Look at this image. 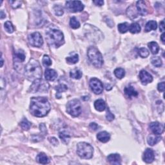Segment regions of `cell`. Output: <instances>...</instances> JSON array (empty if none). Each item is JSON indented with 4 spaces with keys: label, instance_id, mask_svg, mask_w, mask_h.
<instances>
[{
    "label": "cell",
    "instance_id": "1",
    "mask_svg": "<svg viewBox=\"0 0 165 165\" xmlns=\"http://www.w3.org/2000/svg\"><path fill=\"white\" fill-rule=\"evenodd\" d=\"M50 104L47 97H37L31 98L30 112L34 116L37 117L45 116L50 112Z\"/></svg>",
    "mask_w": 165,
    "mask_h": 165
},
{
    "label": "cell",
    "instance_id": "2",
    "mask_svg": "<svg viewBox=\"0 0 165 165\" xmlns=\"http://www.w3.org/2000/svg\"><path fill=\"white\" fill-rule=\"evenodd\" d=\"M25 75L28 80L31 81L41 78L42 69L38 61L34 59L29 61L25 68Z\"/></svg>",
    "mask_w": 165,
    "mask_h": 165
},
{
    "label": "cell",
    "instance_id": "3",
    "mask_svg": "<svg viewBox=\"0 0 165 165\" xmlns=\"http://www.w3.org/2000/svg\"><path fill=\"white\" fill-rule=\"evenodd\" d=\"M46 39L50 46L58 48L63 45L64 36L62 32L57 28H50L46 32Z\"/></svg>",
    "mask_w": 165,
    "mask_h": 165
},
{
    "label": "cell",
    "instance_id": "4",
    "mask_svg": "<svg viewBox=\"0 0 165 165\" xmlns=\"http://www.w3.org/2000/svg\"><path fill=\"white\" fill-rule=\"evenodd\" d=\"M87 55L89 60L94 67L101 68L103 64V58L101 52L94 47H90L88 49Z\"/></svg>",
    "mask_w": 165,
    "mask_h": 165
},
{
    "label": "cell",
    "instance_id": "5",
    "mask_svg": "<svg viewBox=\"0 0 165 165\" xmlns=\"http://www.w3.org/2000/svg\"><path fill=\"white\" fill-rule=\"evenodd\" d=\"M77 153L82 159H89L93 156L94 148L90 144L81 142L77 145Z\"/></svg>",
    "mask_w": 165,
    "mask_h": 165
},
{
    "label": "cell",
    "instance_id": "6",
    "mask_svg": "<svg viewBox=\"0 0 165 165\" xmlns=\"http://www.w3.org/2000/svg\"><path fill=\"white\" fill-rule=\"evenodd\" d=\"M81 105L78 100H72L68 102L67 105V112L73 117H78L81 113Z\"/></svg>",
    "mask_w": 165,
    "mask_h": 165
},
{
    "label": "cell",
    "instance_id": "7",
    "mask_svg": "<svg viewBox=\"0 0 165 165\" xmlns=\"http://www.w3.org/2000/svg\"><path fill=\"white\" fill-rule=\"evenodd\" d=\"M49 88V85L47 82L41 80V79H38L32 82V85L31 86L30 91H31L33 93H36V92H44L48 91Z\"/></svg>",
    "mask_w": 165,
    "mask_h": 165
},
{
    "label": "cell",
    "instance_id": "8",
    "mask_svg": "<svg viewBox=\"0 0 165 165\" xmlns=\"http://www.w3.org/2000/svg\"><path fill=\"white\" fill-rule=\"evenodd\" d=\"M66 8L70 12H80L84 9V5L80 1H68L66 2Z\"/></svg>",
    "mask_w": 165,
    "mask_h": 165
},
{
    "label": "cell",
    "instance_id": "9",
    "mask_svg": "<svg viewBox=\"0 0 165 165\" xmlns=\"http://www.w3.org/2000/svg\"><path fill=\"white\" fill-rule=\"evenodd\" d=\"M29 43L32 47H41L43 44V40L41 35L39 32H34L30 34L28 37Z\"/></svg>",
    "mask_w": 165,
    "mask_h": 165
},
{
    "label": "cell",
    "instance_id": "10",
    "mask_svg": "<svg viewBox=\"0 0 165 165\" xmlns=\"http://www.w3.org/2000/svg\"><path fill=\"white\" fill-rule=\"evenodd\" d=\"M90 87L95 94H100L103 91V85L101 81L97 78H92L90 81Z\"/></svg>",
    "mask_w": 165,
    "mask_h": 165
},
{
    "label": "cell",
    "instance_id": "11",
    "mask_svg": "<svg viewBox=\"0 0 165 165\" xmlns=\"http://www.w3.org/2000/svg\"><path fill=\"white\" fill-rule=\"evenodd\" d=\"M139 79L142 84L144 85H147L148 83H150V82H151L153 81L152 75L144 70H142L139 72Z\"/></svg>",
    "mask_w": 165,
    "mask_h": 165
},
{
    "label": "cell",
    "instance_id": "12",
    "mask_svg": "<svg viewBox=\"0 0 165 165\" xmlns=\"http://www.w3.org/2000/svg\"><path fill=\"white\" fill-rule=\"evenodd\" d=\"M150 128L153 134L160 135L163 132L164 126L163 124L159 123V122H153L150 124Z\"/></svg>",
    "mask_w": 165,
    "mask_h": 165
},
{
    "label": "cell",
    "instance_id": "13",
    "mask_svg": "<svg viewBox=\"0 0 165 165\" xmlns=\"http://www.w3.org/2000/svg\"><path fill=\"white\" fill-rule=\"evenodd\" d=\"M155 159V155L154 151L150 148H147L144 151L143 154V160L147 163H152Z\"/></svg>",
    "mask_w": 165,
    "mask_h": 165
},
{
    "label": "cell",
    "instance_id": "14",
    "mask_svg": "<svg viewBox=\"0 0 165 165\" xmlns=\"http://www.w3.org/2000/svg\"><path fill=\"white\" fill-rule=\"evenodd\" d=\"M107 160L111 164L119 165L121 164V158L117 154H110L107 157Z\"/></svg>",
    "mask_w": 165,
    "mask_h": 165
},
{
    "label": "cell",
    "instance_id": "15",
    "mask_svg": "<svg viewBox=\"0 0 165 165\" xmlns=\"http://www.w3.org/2000/svg\"><path fill=\"white\" fill-rule=\"evenodd\" d=\"M25 59V55L24 52L21 50H19L14 52V65L16 63H21Z\"/></svg>",
    "mask_w": 165,
    "mask_h": 165
},
{
    "label": "cell",
    "instance_id": "16",
    "mask_svg": "<svg viewBox=\"0 0 165 165\" xmlns=\"http://www.w3.org/2000/svg\"><path fill=\"white\" fill-rule=\"evenodd\" d=\"M136 9L138 14L142 16H144L147 14V9L146 6H145V3L143 1H138L136 3Z\"/></svg>",
    "mask_w": 165,
    "mask_h": 165
},
{
    "label": "cell",
    "instance_id": "17",
    "mask_svg": "<svg viewBox=\"0 0 165 165\" xmlns=\"http://www.w3.org/2000/svg\"><path fill=\"white\" fill-rule=\"evenodd\" d=\"M45 77L47 81H53L58 77V74L53 69H47L45 72Z\"/></svg>",
    "mask_w": 165,
    "mask_h": 165
},
{
    "label": "cell",
    "instance_id": "18",
    "mask_svg": "<svg viewBox=\"0 0 165 165\" xmlns=\"http://www.w3.org/2000/svg\"><path fill=\"white\" fill-rule=\"evenodd\" d=\"M161 137L159 135H156V134H151L150 136H148L147 138V142L151 146H154V145L156 144L157 143L161 140Z\"/></svg>",
    "mask_w": 165,
    "mask_h": 165
},
{
    "label": "cell",
    "instance_id": "19",
    "mask_svg": "<svg viewBox=\"0 0 165 165\" xmlns=\"http://www.w3.org/2000/svg\"><path fill=\"white\" fill-rule=\"evenodd\" d=\"M124 92L125 94L130 99L132 97H137L138 95V92L135 90V88L131 85H129L128 86V87H125Z\"/></svg>",
    "mask_w": 165,
    "mask_h": 165
},
{
    "label": "cell",
    "instance_id": "20",
    "mask_svg": "<svg viewBox=\"0 0 165 165\" xmlns=\"http://www.w3.org/2000/svg\"><path fill=\"white\" fill-rule=\"evenodd\" d=\"M97 139L102 143H107L110 139V135L107 132H101L97 135Z\"/></svg>",
    "mask_w": 165,
    "mask_h": 165
},
{
    "label": "cell",
    "instance_id": "21",
    "mask_svg": "<svg viewBox=\"0 0 165 165\" xmlns=\"http://www.w3.org/2000/svg\"><path fill=\"white\" fill-rule=\"evenodd\" d=\"M36 161H37L39 163L43 164H47L50 163L49 158L47 157V155L44 153L39 154L37 157H36Z\"/></svg>",
    "mask_w": 165,
    "mask_h": 165
},
{
    "label": "cell",
    "instance_id": "22",
    "mask_svg": "<svg viewBox=\"0 0 165 165\" xmlns=\"http://www.w3.org/2000/svg\"><path fill=\"white\" fill-rule=\"evenodd\" d=\"M94 107L96 110L103 112L106 108V103L103 100H97L94 102Z\"/></svg>",
    "mask_w": 165,
    "mask_h": 165
},
{
    "label": "cell",
    "instance_id": "23",
    "mask_svg": "<svg viewBox=\"0 0 165 165\" xmlns=\"http://www.w3.org/2000/svg\"><path fill=\"white\" fill-rule=\"evenodd\" d=\"M148 47L150 48L151 54L154 55L157 54L159 51V47L156 42L151 41L148 44Z\"/></svg>",
    "mask_w": 165,
    "mask_h": 165
},
{
    "label": "cell",
    "instance_id": "24",
    "mask_svg": "<svg viewBox=\"0 0 165 165\" xmlns=\"http://www.w3.org/2000/svg\"><path fill=\"white\" fill-rule=\"evenodd\" d=\"M55 90L57 91L56 93V97L60 99L61 97V93L68 90L67 86L65 84H60L55 87Z\"/></svg>",
    "mask_w": 165,
    "mask_h": 165
},
{
    "label": "cell",
    "instance_id": "25",
    "mask_svg": "<svg viewBox=\"0 0 165 165\" xmlns=\"http://www.w3.org/2000/svg\"><path fill=\"white\" fill-rule=\"evenodd\" d=\"M157 28V25L156 21H149L145 25V32H148L151 31H156Z\"/></svg>",
    "mask_w": 165,
    "mask_h": 165
},
{
    "label": "cell",
    "instance_id": "26",
    "mask_svg": "<svg viewBox=\"0 0 165 165\" xmlns=\"http://www.w3.org/2000/svg\"><path fill=\"white\" fill-rule=\"evenodd\" d=\"M129 31L132 34H137L141 31V27L137 23H133L129 26Z\"/></svg>",
    "mask_w": 165,
    "mask_h": 165
},
{
    "label": "cell",
    "instance_id": "27",
    "mask_svg": "<svg viewBox=\"0 0 165 165\" xmlns=\"http://www.w3.org/2000/svg\"><path fill=\"white\" fill-rule=\"evenodd\" d=\"M82 75V72L77 68L74 69V70H71L70 72V78L75 79V80H80V79L81 78Z\"/></svg>",
    "mask_w": 165,
    "mask_h": 165
},
{
    "label": "cell",
    "instance_id": "28",
    "mask_svg": "<svg viewBox=\"0 0 165 165\" xmlns=\"http://www.w3.org/2000/svg\"><path fill=\"white\" fill-rule=\"evenodd\" d=\"M59 138L61 139V141L63 142L64 143L68 144L69 143L70 137V136H69V134H68L65 131H63V132H59Z\"/></svg>",
    "mask_w": 165,
    "mask_h": 165
},
{
    "label": "cell",
    "instance_id": "29",
    "mask_svg": "<svg viewBox=\"0 0 165 165\" xmlns=\"http://www.w3.org/2000/svg\"><path fill=\"white\" fill-rule=\"evenodd\" d=\"M151 63L154 67H161L163 65L162 60L159 56H156V57H153L151 59Z\"/></svg>",
    "mask_w": 165,
    "mask_h": 165
},
{
    "label": "cell",
    "instance_id": "30",
    "mask_svg": "<svg viewBox=\"0 0 165 165\" xmlns=\"http://www.w3.org/2000/svg\"><path fill=\"white\" fill-rule=\"evenodd\" d=\"M129 24L128 23L125 22L123 23H120L118 25V30L122 34L126 33L128 30H129Z\"/></svg>",
    "mask_w": 165,
    "mask_h": 165
},
{
    "label": "cell",
    "instance_id": "31",
    "mask_svg": "<svg viewBox=\"0 0 165 165\" xmlns=\"http://www.w3.org/2000/svg\"><path fill=\"white\" fill-rule=\"evenodd\" d=\"M66 60H67V63L69 64H71V65L75 64L79 61V55L77 54H75L72 56L67 57L66 58Z\"/></svg>",
    "mask_w": 165,
    "mask_h": 165
},
{
    "label": "cell",
    "instance_id": "32",
    "mask_svg": "<svg viewBox=\"0 0 165 165\" xmlns=\"http://www.w3.org/2000/svg\"><path fill=\"white\" fill-rule=\"evenodd\" d=\"M70 25L71 28L74 29H77L80 27V23L78 21L75 17H72L70 20Z\"/></svg>",
    "mask_w": 165,
    "mask_h": 165
},
{
    "label": "cell",
    "instance_id": "33",
    "mask_svg": "<svg viewBox=\"0 0 165 165\" xmlns=\"http://www.w3.org/2000/svg\"><path fill=\"white\" fill-rule=\"evenodd\" d=\"M114 74L117 78L122 79L124 76L125 71L123 68H117L114 70Z\"/></svg>",
    "mask_w": 165,
    "mask_h": 165
},
{
    "label": "cell",
    "instance_id": "34",
    "mask_svg": "<svg viewBox=\"0 0 165 165\" xmlns=\"http://www.w3.org/2000/svg\"><path fill=\"white\" fill-rule=\"evenodd\" d=\"M127 15L129 18H132V19H134V18H136L137 17V14L136 12V11H134V6H130V7L128 8L127 9Z\"/></svg>",
    "mask_w": 165,
    "mask_h": 165
},
{
    "label": "cell",
    "instance_id": "35",
    "mask_svg": "<svg viewBox=\"0 0 165 165\" xmlns=\"http://www.w3.org/2000/svg\"><path fill=\"white\" fill-rule=\"evenodd\" d=\"M20 126L24 130H28L31 127V123H30L27 119H24L20 123Z\"/></svg>",
    "mask_w": 165,
    "mask_h": 165
},
{
    "label": "cell",
    "instance_id": "36",
    "mask_svg": "<svg viewBox=\"0 0 165 165\" xmlns=\"http://www.w3.org/2000/svg\"><path fill=\"white\" fill-rule=\"evenodd\" d=\"M42 63L45 67H50V66L52 65V61L49 57L48 55H45L43 58V60H42Z\"/></svg>",
    "mask_w": 165,
    "mask_h": 165
},
{
    "label": "cell",
    "instance_id": "37",
    "mask_svg": "<svg viewBox=\"0 0 165 165\" xmlns=\"http://www.w3.org/2000/svg\"><path fill=\"white\" fill-rule=\"evenodd\" d=\"M139 54L143 58H146L148 55H149V51L146 48H141L139 50Z\"/></svg>",
    "mask_w": 165,
    "mask_h": 165
},
{
    "label": "cell",
    "instance_id": "38",
    "mask_svg": "<svg viewBox=\"0 0 165 165\" xmlns=\"http://www.w3.org/2000/svg\"><path fill=\"white\" fill-rule=\"evenodd\" d=\"M5 28L6 31L9 33H12L14 31V28L11 21H6L5 23Z\"/></svg>",
    "mask_w": 165,
    "mask_h": 165
},
{
    "label": "cell",
    "instance_id": "39",
    "mask_svg": "<svg viewBox=\"0 0 165 165\" xmlns=\"http://www.w3.org/2000/svg\"><path fill=\"white\" fill-rule=\"evenodd\" d=\"M54 11L55 15H57L58 16H61L63 14L64 11L63 9L62 6H61L60 5H55L54 6Z\"/></svg>",
    "mask_w": 165,
    "mask_h": 165
},
{
    "label": "cell",
    "instance_id": "40",
    "mask_svg": "<svg viewBox=\"0 0 165 165\" xmlns=\"http://www.w3.org/2000/svg\"><path fill=\"white\" fill-rule=\"evenodd\" d=\"M9 3L13 9H18L20 7L22 3L20 1H10Z\"/></svg>",
    "mask_w": 165,
    "mask_h": 165
},
{
    "label": "cell",
    "instance_id": "41",
    "mask_svg": "<svg viewBox=\"0 0 165 165\" xmlns=\"http://www.w3.org/2000/svg\"><path fill=\"white\" fill-rule=\"evenodd\" d=\"M106 117H107V119L109 121H112L114 119V114L110 112V109H107V115H106Z\"/></svg>",
    "mask_w": 165,
    "mask_h": 165
},
{
    "label": "cell",
    "instance_id": "42",
    "mask_svg": "<svg viewBox=\"0 0 165 165\" xmlns=\"http://www.w3.org/2000/svg\"><path fill=\"white\" fill-rule=\"evenodd\" d=\"M164 88H165V83L164 82H161L160 83L158 84L157 85V89L158 90L159 92H163L164 91Z\"/></svg>",
    "mask_w": 165,
    "mask_h": 165
},
{
    "label": "cell",
    "instance_id": "43",
    "mask_svg": "<svg viewBox=\"0 0 165 165\" xmlns=\"http://www.w3.org/2000/svg\"><path fill=\"white\" fill-rule=\"evenodd\" d=\"M48 141H50V143L51 144H53L54 146H57V145L59 144L58 140L56 138H55V137H49L48 138Z\"/></svg>",
    "mask_w": 165,
    "mask_h": 165
},
{
    "label": "cell",
    "instance_id": "44",
    "mask_svg": "<svg viewBox=\"0 0 165 165\" xmlns=\"http://www.w3.org/2000/svg\"><path fill=\"white\" fill-rule=\"evenodd\" d=\"M89 128H90V129L92 131H96L98 129V125L95 123H91L89 125Z\"/></svg>",
    "mask_w": 165,
    "mask_h": 165
},
{
    "label": "cell",
    "instance_id": "45",
    "mask_svg": "<svg viewBox=\"0 0 165 165\" xmlns=\"http://www.w3.org/2000/svg\"><path fill=\"white\" fill-rule=\"evenodd\" d=\"M93 3L97 6H102L104 4V1L102 0H97V1H93Z\"/></svg>",
    "mask_w": 165,
    "mask_h": 165
},
{
    "label": "cell",
    "instance_id": "46",
    "mask_svg": "<svg viewBox=\"0 0 165 165\" xmlns=\"http://www.w3.org/2000/svg\"><path fill=\"white\" fill-rule=\"evenodd\" d=\"M159 30H160L161 32H164V20L161 21V22L160 23Z\"/></svg>",
    "mask_w": 165,
    "mask_h": 165
},
{
    "label": "cell",
    "instance_id": "47",
    "mask_svg": "<svg viewBox=\"0 0 165 165\" xmlns=\"http://www.w3.org/2000/svg\"><path fill=\"white\" fill-rule=\"evenodd\" d=\"M39 128H40V130L41 132H45V133L47 132V129H46L45 125L44 124H41L40 126H39Z\"/></svg>",
    "mask_w": 165,
    "mask_h": 165
},
{
    "label": "cell",
    "instance_id": "48",
    "mask_svg": "<svg viewBox=\"0 0 165 165\" xmlns=\"http://www.w3.org/2000/svg\"><path fill=\"white\" fill-rule=\"evenodd\" d=\"M165 36V34H164V32H163L162 35H161V41H162L163 43H164V41H165V39H164L165 36Z\"/></svg>",
    "mask_w": 165,
    "mask_h": 165
},
{
    "label": "cell",
    "instance_id": "49",
    "mask_svg": "<svg viewBox=\"0 0 165 165\" xmlns=\"http://www.w3.org/2000/svg\"><path fill=\"white\" fill-rule=\"evenodd\" d=\"M0 17H1V19H3L6 17V15L3 11H1V16H0Z\"/></svg>",
    "mask_w": 165,
    "mask_h": 165
},
{
    "label": "cell",
    "instance_id": "50",
    "mask_svg": "<svg viewBox=\"0 0 165 165\" xmlns=\"http://www.w3.org/2000/svg\"><path fill=\"white\" fill-rule=\"evenodd\" d=\"M1 67H3V58H2V57H1Z\"/></svg>",
    "mask_w": 165,
    "mask_h": 165
}]
</instances>
